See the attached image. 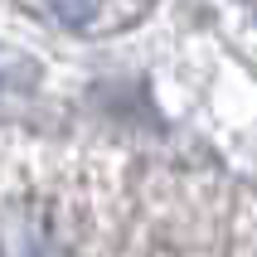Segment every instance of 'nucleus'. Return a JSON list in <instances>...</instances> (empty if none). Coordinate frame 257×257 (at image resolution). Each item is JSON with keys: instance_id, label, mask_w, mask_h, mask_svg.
<instances>
[{"instance_id": "f257e3e1", "label": "nucleus", "mask_w": 257, "mask_h": 257, "mask_svg": "<svg viewBox=\"0 0 257 257\" xmlns=\"http://www.w3.org/2000/svg\"><path fill=\"white\" fill-rule=\"evenodd\" d=\"M49 5H54V15L63 25H87V20L102 10V0H49Z\"/></svg>"}]
</instances>
